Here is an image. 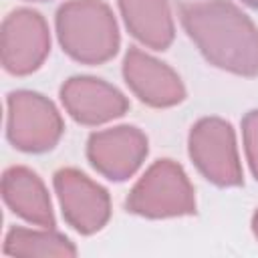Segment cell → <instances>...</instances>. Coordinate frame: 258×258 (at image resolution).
Wrapping results in <instances>:
<instances>
[{"label":"cell","mask_w":258,"mask_h":258,"mask_svg":"<svg viewBox=\"0 0 258 258\" xmlns=\"http://www.w3.org/2000/svg\"><path fill=\"white\" fill-rule=\"evenodd\" d=\"M181 24L200 52L224 71L258 75V28L232 0H198L181 4Z\"/></svg>","instance_id":"6da1fadb"},{"label":"cell","mask_w":258,"mask_h":258,"mask_svg":"<svg viewBox=\"0 0 258 258\" xmlns=\"http://www.w3.org/2000/svg\"><path fill=\"white\" fill-rule=\"evenodd\" d=\"M56 36L62 50L79 62L101 64L119 48V28L103 0H69L56 12Z\"/></svg>","instance_id":"7a4b0ae2"},{"label":"cell","mask_w":258,"mask_h":258,"mask_svg":"<svg viewBox=\"0 0 258 258\" xmlns=\"http://www.w3.org/2000/svg\"><path fill=\"white\" fill-rule=\"evenodd\" d=\"M127 210L145 218L191 214L196 210L194 187L181 165L171 159H157L129 191Z\"/></svg>","instance_id":"3957f363"},{"label":"cell","mask_w":258,"mask_h":258,"mask_svg":"<svg viewBox=\"0 0 258 258\" xmlns=\"http://www.w3.org/2000/svg\"><path fill=\"white\" fill-rule=\"evenodd\" d=\"M62 119L56 107L40 93L14 91L6 99V133L10 143L26 153L52 149L62 135Z\"/></svg>","instance_id":"277c9868"},{"label":"cell","mask_w":258,"mask_h":258,"mask_svg":"<svg viewBox=\"0 0 258 258\" xmlns=\"http://www.w3.org/2000/svg\"><path fill=\"white\" fill-rule=\"evenodd\" d=\"M189 157L212 183L222 187L242 183L236 137L228 121L220 117L200 119L189 131Z\"/></svg>","instance_id":"5b68a950"},{"label":"cell","mask_w":258,"mask_h":258,"mask_svg":"<svg viewBox=\"0 0 258 258\" xmlns=\"http://www.w3.org/2000/svg\"><path fill=\"white\" fill-rule=\"evenodd\" d=\"M52 183L62 216L75 230L93 234L107 224L111 216V200L103 185L73 167L58 169Z\"/></svg>","instance_id":"8992f818"},{"label":"cell","mask_w":258,"mask_h":258,"mask_svg":"<svg viewBox=\"0 0 258 258\" xmlns=\"http://www.w3.org/2000/svg\"><path fill=\"white\" fill-rule=\"evenodd\" d=\"M2 64L12 75H28L36 71L48 50L50 34L46 20L28 8L10 12L2 24Z\"/></svg>","instance_id":"52a82bcc"},{"label":"cell","mask_w":258,"mask_h":258,"mask_svg":"<svg viewBox=\"0 0 258 258\" xmlns=\"http://www.w3.org/2000/svg\"><path fill=\"white\" fill-rule=\"evenodd\" d=\"M91 165L113 181L131 177L147 157V137L131 125L95 131L87 141Z\"/></svg>","instance_id":"ba28073f"},{"label":"cell","mask_w":258,"mask_h":258,"mask_svg":"<svg viewBox=\"0 0 258 258\" xmlns=\"http://www.w3.org/2000/svg\"><path fill=\"white\" fill-rule=\"evenodd\" d=\"M123 77L129 89L151 107H173L185 97L177 73L137 46L129 48L125 54Z\"/></svg>","instance_id":"9c48e42d"},{"label":"cell","mask_w":258,"mask_h":258,"mask_svg":"<svg viewBox=\"0 0 258 258\" xmlns=\"http://www.w3.org/2000/svg\"><path fill=\"white\" fill-rule=\"evenodd\" d=\"M60 101L67 113L83 125H101L121 117L129 103L127 97L95 77H73L60 87Z\"/></svg>","instance_id":"30bf717a"},{"label":"cell","mask_w":258,"mask_h":258,"mask_svg":"<svg viewBox=\"0 0 258 258\" xmlns=\"http://www.w3.org/2000/svg\"><path fill=\"white\" fill-rule=\"evenodd\" d=\"M2 198L6 206L26 222L36 224L40 228L54 226V214L48 191L42 179L28 167L14 165L4 171Z\"/></svg>","instance_id":"8fae6325"},{"label":"cell","mask_w":258,"mask_h":258,"mask_svg":"<svg viewBox=\"0 0 258 258\" xmlns=\"http://www.w3.org/2000/svg\"><path fill=\"white\" fill-rule=\"evenodd\" d=\"M129 32L145 46L163 50L171 44L175 26L167 0H119Z\"/></svg>","instance_id":"7c38bea8"},{"label":"cell","mask_w":258,"mask_h":258,"mask_svg":"<svg viewBox=\"0 0 258 258\" xmlns=\"http://www.w3.org/2000/svg\"><path fill=\"white\" fill-rule=\"evenodd\" d=\"M4 252L10 256H75L77 250L73 244L52 232V228L44 230H28V228H12L4 240Z\"/></svg>","instance_id":"4fadbf2b"},{"label":"cell","mask_w":258,"mask_h":258,"mask_svg":"<svg viewBox=\"0 0 258 258\" xmlns=\"http://www.w3.org/2000/svg\"><path fill=\"white\" fill-rule=\"evenodd\" d=\"M242 135H244V149L250 163L254 177L258 179V109L250 111L242 121Z\"/></svg>","instance_id":"5bb4252c"},{"label":"cell","mask_w":258,"mask_h":258,"mask_svg":"<svg viewBox=\"0 0 258 258\" xmlns=\"http://www.w3.org/2000/svg\"><path fill=\"white\" fill-rule=\"evenodd\" d=\"M252 228H254V234H256V238H258V210H256V214H254V220H252Z\"/></svg>","instance_id":"9a60e30c"},{"label":"cell","mask_w":258,"mask_h":258,"mask_svg":"<svg viewBox=\"0 0 258 258\" xmlns=\"http://www.w3.org/2000/svg\"><path fill=\"white\" fill-rule=\"evenodd\" d=\"M242 2L248 4L250 8H256V10H258V0H242Z\"/></svg>","instance_id":"2e32d148"},{"label":"cell","mask_w":258,"mask_h":258,"mask_svg":"<svg viewBox=\"0 0 258 258\" xmlns=\"http://www.w3.org/2000/svg\"><path fill=\"white\" fill-rule=\"evenodd\" d=\"M36 2H42V0H36Z\"/></svg>","instance_id":"e0dca14e"}]
</instances>
